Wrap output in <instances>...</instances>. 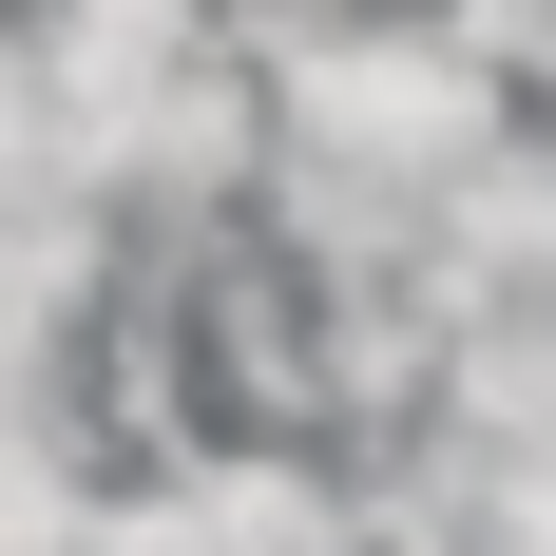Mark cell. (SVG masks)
<instances>
[{
	"label": "cell",
	"mask_w": 556,
	"mask_h": 556,
	"mask_svg": "<svg viewBox=\"0 0 556 556\" xmlns=\"http://www.w3.org/2000/svg\"><path fill=\"white\" fill-rule=\"evenodd\" d=\"M500 135V77L460 39H384V20H307L288 39V154L384 173V192H460Z\"/></svg>",
	"instance_id": "obj_1"
},
{
	"label": "cell",
	"mask_w": 556,
	"mask_h": 556,
	"mask_svg": "<svg viewBox=\"0 0 556 556\" xmlns=\"http://www.w3.org/2000/svg\"><path fill=\"white\" fill-rule=\"evenodd\" d=\"M0 556H97V480H77V442H58V422H20V442H0Z\"/></svg>",
	"instance_id": "obj_2"
}]
</instances>
